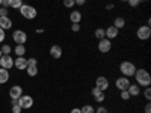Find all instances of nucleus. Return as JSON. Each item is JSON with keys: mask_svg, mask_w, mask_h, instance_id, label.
I'll return each instance as SVG.
<instances>
[{"mask_svg": "<svg viewBox=\"0 0 151 113\" xmlns=\"http://www.w3.org/2000/svg\"><path fill=\"white\" fill-rule=\"evenodd\" d=\"M134 79H136V84H139V86H150L151 84V75L147 69H136L134 72Z\"/></svg>", "mask_w": 151, "mask_h": 113, "instance_id": "nucleus-1", "label": "nucleus"}, {"mask_svg": "<svg viewBox=\"0 0 151 113\" xmlns=\"http://www.w3.org/2000/svg\"><path fill=\"white\" fill-rule=\"evenodd\" d=\"M119 71L122 72L124 77H133L134 72H136V67H134V64H132V62L125 60L119 65Z\"/></svg>", "mask_w": 151, "mask_h": 113, "instance_id": "nucleus-2", "label": "nucleus"}, {"mask_svg": "<svg viewBox=\"0 0 151 113\" xmlns=\"http://www.w3.org/2000/svg\"><path fill=\"white\" fill-rule=\"evenodd\" d=\"M20 12H21V15L24 18H27V20H35L36 15H38V12L33 6H29V5H21L20 8Z\"/></svg>", "mask_w": 151, "mask_h": 113, "instance_id": "nucleus-3", "label": "nucleus"}, {"mask_svg": "<svg viewBox=\"0 0 151 113\" xmlns=\"http://www.w3.org/2000/svg\"><path fill=\"white\" fill-rule=\"evenodd\" d=\"M12 38H14V41L17 45H24L27 41V35L26 32H23V30H15L14 33H12Z\"/></svg>", "mask_w": 151, "mask_h": 113, "instance_id": "nucleus-4", "label": "nucleus"}, {"mask_svg": "<svg viewBox=\"0 0 151 113\" xmlns=\"http://www.w3.org/2000/svg\"><path fill=\"white\" fill-rule=\"evenodd\" d=\"M18 106L21 109H30L33 106V98L30 95H21L18 98Z\"/></svg>", "mask_w": 151, "mask_h": 113, "instance_id": "nucleus-5", "label": "nucleus"}, {"mask_svg": "<svg viewBox=\"0 0 151 113\" xmlns=\"http://www.w3.org/2000/svg\"><path fill=\"white\" fill-rule=\"evenodd\" d=\"M136 36L139 38L141 41H147L148 38L151 36V29H150V26H141L139 29H137V32H136Z\"/></svg>", "mask_w": 151, "mask_h": 113, "instance_id": "nucleus-6", "label": "nucleus"}, {"mask_svg": "<svg viewBox=\"0 0 151 113\" xmlns=\"http://www.w3.org/2000/svg\"><path fill=\"white\" fill-rule=\"evenodd\" d=\"M12 67H14V60H12V57L9 54H3L2 57H0V68L11 69Z\"/></svg>", "mask_w": 151, "mask_h": 113, "instance_id": "nucleus-7", "label": "nucleus"}, {"mask_svg": "<svg viewBox=\"0 0 151 113\" xmlns=\"http://www.w3.org/2000/svg\"><path fill=\"white\" fill-rule=\"evenodd\" d=\"M110 48H112V42L110 39H107V38H103V39H100L98 42V50L101 53H109L110 51Z\"/></svg>", "mask_w": 151, "mask_h": 113, "instance_id": "nucleus-8", "label": "nucleus"}, {"mask_svg": "<svg viewBox=\"0 0 151 113\" xmlns=\"http://www.w3.org/2000/svg\"><path fill=\"white\" fill-rule=\"evenodd\" d=\"M95 87H97V89H100V91H103V92H106V89L109 87V82H107V79L103 77V75H100V77L95 80Z\"/></svg>", "mask_w": 151, "mask_h": 113, "instance_id": "nucleus-9", "label": "nucleus"}, {"mask_svg": "<svg viewBox=\"0 0 151 113\" xmlns=\"http://www.w3.org/2000/svg\"><path fill=\"white\" fill-rule=\"evenodd\" d=\"M115 84L119 91H127V87L130 86V80H129V77H119V79H116Z\"/></svg>", "mask_w": 151, "mask_h": 113, "instance_id": "nucleus-10", "label": "nucleus"}, {"mask_svg": "<svg viewBox=\"0 0 151 113\" xmlns=\"http://www.w3.org/2000/svg\"><path fill=\"white\" fill-rule=\"evenodd\" d=\"M14 67L17 69H26L27 68V59L23 57V56H18L15 60H14Z\"/></svg>", "mask_w": 151, "mask_h": 113, "instance_id": "nucleus-11", "label": "nucleus"}, {"mask_svg": "<svg viewBox=\"0 0 151 113\" xmlns=\"http://www.w3.org/2000/svg\"><path fill=\"white\" fill-rule=\"evenodd\" d=\"M23 94V87L21 86H12L11 87V91H9V95L12 99H18Z\"/></svg>", "mask_w": 151, "mask_h": 113, "instance_id": "nucleus-12", "label": "nucleus"}, {"mask_svg": "<svg viewBox=\"0 0 151 113\" xmlns=\"http://www.w3.org/2000/svg\"><path fill=\"white\" fill-rule=\"evenodd\" d=\"M92 95H94V99H95L97 103H103L104 98H106V94L103 91L97 89V87H94V89H92Z\"/></svg>", "mask_w": 151, "mask_h": 113, "instance_id": "nucleus-13", "label": "nucleus"}, {"mask_svg": "<svg viewBox=\"0 0 151 113\" xmlns=\"http://www.w3.org/2000/svg\"><path fill=\"white\" fill-rule=\"evenodd\" d=\"M50 56L53 59L62 57V47L60 45H52V48H50Z\"/></svg>", "mask_w": 151, "mask_h": 113, "instance_id": "nucleus-14", "label": "nucleus"}, {"mask_svg": "<svg viewBox=\"0 0 151 113\" xmlns=\"http://www.w3.org/2000/svg\"><path fill=\"white\" fill-rule=\"evenodd\" d=\"M70 21L73 24H80V21H82V12L80 11H73L70 14Z\"/></svg>", "mask_w": 151, "mask_h": 113, "instance_id": "nucleus-15", "label": "nucleus"}, {"mask_svg": "<svg viewBox=\"0 0 151 113\" xmlns=\"http://www.w3.org/2000/svg\"><path fill=\"white\" fill-rule=\"evenodd\" d=\"M0 27H2L3 30L6 29H11L12 27V21L9 17H0Z\"/></svg>", "mask_w": 151, "mask_h": 113, "instance_id": "nucleus-16", "label": "nucleus"}, {"mask_svg": "<svg viewBox=\"0 0 151 113\" xmlns=\"http://www.w3.org/2000/svg\"><path fill=\"white\" fill-rule=\"evenodd\" d=\"M127 92L132 95V97H137L141 94V86L139 84H130L129 87H127Z\"/></svg>", "mask_w": 151, "mask_h": 113, "instance_id": "nucleus-17", "label": "nucleus"}, {"mask_svg": "<svg viewBox=\"0 0 151 113\" xmlns=\"http://www.w3.org/2000/svg\"><path fill=\"white\" fill-rule=\"evenodd\" d=\"M118 32H119V30H118L116 27L110 26V27L106 29V38H107V39H113V38L118 36Z\"/></svg>", "mask_w": 151, "mask_h": 113, "instance_id": "nucleus-18", "label": "nucleus"}, {"mask_svg": "<svg viewBox=\"0 0 151 113\" xmlns=\"http://www.w3.org/2000/svg\"><path fill=\"white\" fill-rule=\"evenodd\" d=\"M9 80V71L5 68H0V84H3Z\"/></svg>", "mask_w": 151, "mask_h": 113, "instance_id": "nucleus-19", "label": "nucleus"}, {"mask_svg": "<svg viewBox=\"0 0 151 113\" xmlns=\"http://www.w3.org/2000/svg\"><path fill=\"white\" fill-rule=\"evenodd\" d=\"M124 26H125V20H124L122 17H116L115 21H113V27H116V29L119 30V29H122Z\"/></svg>", "mask_w": 151, "mask_h": 113, "instance_id": "nucleus-20", "label": "nucleus"}, {"mask_svg": "<svg viewBox=\"0 0 151 113\" xmlns=\"http://www.w3.org/2000/svg\"><path fill=\"white\" fill-rule=\"evenodd\" d=\"M26 71H27V74L30 75V77H35V75L38 74V68H36V65H27Z\"/></svg>", "mask_w": 151, "mask_h": 113, "instance_id": "nucleus-21", "label": "nucleus"}, {"mask_svg": "<svg viewBox=\"0 0 151 113\" xmlns=\"http://www.w3.org/2000/svg\"><path fill=\"white\" fill-rule=\"evenodd\" d=\"M98 39H103V38H106V30L104 29H101V27H98L97 30H95V33H94Z\"/></svg>", "mask_w": 151, "mask_h": 113, "instance_id": "nucleus-22", "label": "nucleus"}, {"mask_svg": "<svg viewBox=\"0 0 151 113\" xmlns=\"http://www.w3.org/2000/svg\"><path fill=\"white\" fill-rule=\"evenodd\" d=\"M21 0H9V6L14 8V9H20L21 8Z\"/></svg>", "mask_w": 151, "mask_h": 113, "instance_id": "nucleus-23", "label": "nucleus"}, {"mask_svg": "<svg viewBox=\"0 0 151 113\" xmlns=\"http://www.w3.org/2000/svg\"><path fill=\"white\" fill-rule=\"evenodd\" d=\"M24 53H26V47L24 45H17L15 47V54L17 56H24Z\"/></svg>", "mask_w": 151, "mask_h": 113, "instance_id": "nucleus-24", "label": "nucleus"}, {"mask_svg": "<svg viewBox=\"0 0 151 113\" xmlns=\"http://www.w3.org/2000/svg\"><path fill=\"white\" fill-rule=\"evenodd\" d=\"M80 110H82V113H94V107H92V106H89V104L83 106Z\"/></svg>", "mask_w": 151, "mask_h": 113, "instance_id": "nucleus-25", "label": "nucleus"}, {"mask_svg": "<svg viewBox=\"0 0 151 113\" xmlns=\"http://www.w3.org/2000/svg\"><path fill=\"white\" fill-rule=\"evenodd\" d=\"M74 5H76L74 0H64V6H65V8H70V9H71Z\"/></svg>", "mask_w": 151, "mask_h": 113, "instance_id": "nucleus-26", "label": "nucleus"}, {"mask_svg": "<svg viewBox=\"0 0 151 113\" xmlns=\"http://www.w3.org/2000/svg\"><path fill=\"white\" fill-rule=\"evenodd\" d=\"M0 50H2L3 54H11V47H9V45H3Z\"/></svg>", "mask_w": 151, "mask_h": 113, "instance_id": "nucleus-27", "label": "nucleus"}, {"mask_svg": "<svg viewBox=\"0 0 151 113\" xmlns=\"http://www.w3.org/2000/svg\"><path fill=\"white\" fill-rule=\"evenodd\" d=\"M144 97H145L147 99H151V89H150V86H147V89H145V92H144Z\"/></svg>", "mask_w": 151, "mask_h": 113, "instance_id": "nucleus-28", "label": "nucleus"}, {"mask_svg": "<svg viewBox=\"0 0 151 113\" xmlns=\"http://www.w3.org/2000/svg\"><path fill=\"white\" fill-rule=\"evenodd\" d=\"M0 17H8V8H0Z\"/></svg>", "mask_w": 151, "mask_h": 113, "instance_id": "nucleus-29", "label": "nucleus"}, {"mask_svg": "<svg viewBox=\"0 0 151 113\" xmlns=\"http://www.w3.org/2000/svg\"><path fill=\"white\" fill-rule=\"evenodd\" d=\"M121 98H122V99H129V98H130V94H129L127 91H121Z\"/></svg>", "mask_w": 151, "mask_h": 113, "instance_id": "nucleus-30", "label": "nucleus"}, {"mask_svg": "<svg viewBox=\"0 0 151 113\" xmlns=\"http://www.w3.org/2000/svg\"><path fill=\"white\" fill-rule=\"evenodd\" d=\"M95 113H107V109H106L104 106H100V107L95 110Z\"/></svg>", "mask_w": 151, "mask_h": 113, "instance_id": "nucleus-31", "label": "nucleus"}, {"mask_svg": "<svg viewBox=\"0 0 151 113\" xmlns=\"http://www.w3.org/2000/svg\"><path fill=\"white\" fill-rule=\"evenodd\" d=\"M127 2H129V3H130V6H133V8H134V6H137V5L141 3L139 0H127Z\"/></svg>", "mask_w": 151, "mask_h": 113, "instance_id": "nucleus-32", "label": "nucleus"}, {"mask_svg": "<svg viewBox=\"0 0 151 113\" xmlns=\"http://www.w3.org/2000/svg\"><path fill=\"white\" fill-rule=\"evenodd\" d=\"M71 30H73V32H80V24H73Z\"/></svg>", "mask_w": 151, "mask_h": 113, "instance_id": "nucleus-33", "label": "nucleus"}, {"mask_svg": "<svg viewBox=\"0 0 151 113\" xmlns=\"http://www.w3.org/2000/svg\"><path fill=\"white\" fill-rule=\"evenodd\" d=\"M12 113H21V107L20 106H12Z\"/></svg>", "mask_w": 151, "mask_h": 113, "instance_id": "nucleus-34", "label": "nucleus"}, {"mask_svg": "<svg viewBox=\"0 0 151 113\" xmlns=\"http://www.w3.org/2000/svg\"><path fill=\"white\" fill-rule=\"evenodd\" d=\"M27 65H38V60H36L35 57H32V59L27 60Z\"/></svg>", "mask_w": 151, "mask_h": 113, "instance_id": "nucleus-35", "label": "nucleus"}, {"mask_svg": "<svg viewBox=\"0 0 151 113\" xmlns=\"http://www.w3.org/2000/svg\"><path fill=\"white\" fill-rule=\"evenodd\" d=\"M5 41V30L0 27V42H3Z\"/></svg>", "mask_w": 151, "mask_h": 113, "instance_id": "nucleus-36", "label": "nucleus"}, {"mask_svg": "<svg viewBox=\"0 0 151 113\" xmlns=\"http://www.w3.org/2000/svg\"><path fill=\"white\" fill-rule=\"evenodd\" d=\"M74 2H76V5H79V6H83L86 0H74Z\"/></svg>", "mask_w": 151, "mask_h": 113, "instance_id": "nucleus-37", "label": "nucleus"}, {"mask_svg": "<svg viewBox=\"0 0 151 113\" xmlns=\"http://www.w3.org/2000/svg\"><path fill=\"white\" fill-rule=\"evenodd\" d=\"M2 6H3V8H9V0H3V2H2Z\"/></svg>", "mask_w": 151, "mask_h": 113, "instance_id": "nucleus-38", "label": "nucleus"}, {"mask_svg": "<svg viewBox=\"0 0 151 113\" xmlns=\"http://www.w3.org/2000/svg\"><path fill=\"white\" fill-rule=\"evenodd\" d=\"M145 113H151V104H147L145 106Z\"/></svg>", "mask_w": 151, "mask_h": 113, "instance_id": "nucleus-39", "label": "nucleus"}, {"mask_svg": "<svg viewBox=\"0 0 151 113\" xmlns=\"http://www.w3.org/2000/svg\"><path fill=\"white\" fill-rule=\"evenodd\" d=\"M71 113H82V110H80L79 107H74V109L71 110Z\"/></svg>", "mask_w": 151, "mask_h": 113, "instance_id": "nucleus-40", "label": "nucleus"}, {"mask_svg": "<svg viewBox=\"0 0 151 113\" xmlns=\"http://www.w3.org/2000/svg\"><path fill=\"white\" fill-rule=\"evenodd\" d=\"M12 106H18V99H12Z\"/></svg>", "mask_w": 151, "mask_h": 113, "instance_id": "nucleus-41", "label": "nucleus"}, {"mask_svg": "<svg viewBox=\"0 0 151 113\" xmlns=\"http://www.w3.org/2000/svg\"><path fill=\"white\" fill-rule=\"evenodd\" d=\"M112 8H113V5H112V3H109V5H107V6H106V9H107V11H110V9H112Z\"/></svg>", "mask_w": 151, "mask_h": 113, "instance_id": "nucleus-42", "label": "nucleus"}, {"mask_svg": "<svg viewBox=\"0 0 151 113\" xmlns=\"http://www.w3.org/2000/svg\"><path fill=\"white\" fill-rule=\"evenodd\" d=\"M3 56V53H2V50H0V57H2Z\"/></svg>", "mask_w": 151, "mask_h": 113, "instance_id": "nucleus-43", "label": "nucleus"}, {"mask_svg": "<svg viewBox=\"0 0 151 113\" xmlns=\"http://www.w3.org/2000/svg\"><path fill=\"white\" fill-rule=\"evenodd\" d=\"M2 2H3V0H0V6H2Z\"/></svg>", "mask_w": 151, "mask_h": 113, "instance_id": "nucleus-44", "label": "nucleus"}, {"mask_svg": "<svg viewBox=\"0 0 151 113\" xmlns=\"http://www.w3.org/2000/svg\"><path fill=\"white\" fill-rule=\"evenodd\" d=\"M121 2H127V0H121Z\"/></svg>", "mask_w": 151, "mask_h": 113, "instance_id": "nucleus-45", "label": "nucleus"}, {"mask_svg": "<svg viewBox=\"0 0 151 113\" xmlns=\"http://www.w3.org/2000/svg\"><path fill=\"white\" fill-rule=\"evenodd\" d=\"M139 2H142V0H139Z\"/></svg>", "mask_w": 151, "mask_h": 113, "instance_id": "nucleus-46", "label": "nucleus"}, {"mask_svg": "<svg viewBox=\"0 0 151 113\" xmlns=\"http://www.w3.org/2000/svg\"><path fill=\"white\" fill-rule=\"evenodd\" d=\"M145 2H148V0H145Z\"/></svg>", "mask_w": 151, "mask_h": 113, "instance_id": "nucleus-47", "label": "nucleus"}]
</instances>
